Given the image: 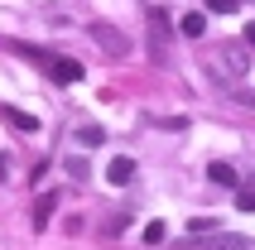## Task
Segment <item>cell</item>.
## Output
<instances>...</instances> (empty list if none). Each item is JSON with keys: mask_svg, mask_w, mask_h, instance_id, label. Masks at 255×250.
Masks as SVG:
<instances>
[{"mask_svg": "<svg viewBox=\"0 0 255 250\" xmlns=\"http://www.w3.org/2000/svg\"><path fill=\"white\" fill-rule=\"evenodd\" d=\"M0 116H10V125H19V130H39V116H29V111H14V106H5Z\"/></svg>", "mask_w": 255, "mask_h": 250, "instance_id": "obj_7", "label": "cell"}, {"mask_svg": "<svg viewBox=\"0 0 255 250\" xmlns=\"http://www.w3.org/2000/svg\"><path fill=\"white\" fill-rule=\"evenodd\" d=\"M92 34H97V39H101V48H111L116 58H126V39H121L116 29H106V24H92Z\"/></svg>", "mask_w": 255, "mask_h": 250, "instance_id": "obj_2", "label": "cell"}, {"mask_svg": "<svg viewBox=\"0 0 255 250\" xmlns=\"http://www.w3.org/2000/svg\"><path fill=\"white\" fill-rule=\"evenodd\" d=\"M77 139H82V144H101L106 135H101V125H82V130H77Z\"/></svg>", "mask_w": 255, "mask_h": 250, "instance_id": "obj_11", "label": "cell"}, {"mask_svg": "<svg viewBox=\"0 0 255 250\" xmlns=\"http://www.w3.org/2000/svg\"><path fill=\"white\" fill-rule=\"evenodd\" d=\"M207 250H246V236H207Z\"/></svg>", "mask_w": 255, "mask_h": 250, "instance_id": "obj_8", "label": "cell"}, {"mask_svg": "<svg viewBox=\"0 0 255 250\" xmlns=\"http://www.w3.org/2000/svg\"><path fill=\"white\" fill-rule=\"evenodd\" d=\"M53 202H58L53 193H43L39 202H34V231H43V226H48V217H53Z\"/></svg>", "mask_w": 255, "mask_h": 250, "instance_id": "obj_6", "label": "cell"}, {"mask_svg": "<svg viewBox=\"0 0 255 250\" xmlns=\"http://www.w3.org/2000/svg\"><path fill=\"white\" fill-rule=\"evenodd\" d=\"M68 173L72 178H87V159H68Z\"/></svg>", "mask_w": 255, "mask_h": 250, "instance_id": "obj_13", "label": "cell"}, {"mask_svg": "<svg viewBox=\"0 0 255 250\" xmlns=\"http://www.w3.org/2000/svg\"><path fill=\"white\" fill-rule=\"evenodd\" d=\"M246 43H251V48H255V24H246Z\"/></svg>", "mask_w": 255, "mask_h": 250, "instance_id": "obj_15", "label": "cell"}, {"mask_svg": "<svg viewBox=\"0 0 255 250\" xmlns=\"http://www.w3.org/2000/svg\"><path fill=\"white\" fill-rule=\"evenodd\" d=\"M43 68H48V77H53V82H77V77H82V63H77V58H58V53H43Z\"/></svg>", "mask_w": 255, "mask_h": 250, "instance_id": "obj_1", "label": "cell"}, {"mask_svg": "<svg viewBox=\"0 0 255 250\" xmlns=\"http://www.w3.org/2000/svg\"><path fill=\"white\" fill-rule=\"evenodd\" d=\"M0 178H5V159H0Z\"/></svg>", "mask_w": 255, "mask_h": 250, "instance_id": "obj_16", "label": "cell"}, {"mask_svg": "<svg viewBox=\"0 0 255 250\" xmlns=\"http://www.w3.org/2000/svg\"><path fill=\"white\" fill-rule=\"evenodd\" d=\"M236 207H241V212H255V193H241V197H236Z\"/></svg>", "mask_w": 255, "mask_h": 250, "instance_id": "obj_14", "label": "cell"}, {"mask_svg": "<svg viewBox=\"0 0 255 250\" xmlns=\"http://www.w3.org/2000/svg\"><path fill=\"white\" fill-rule=\"evenodd\" d=\"M207 178H212L217 188H236V168L222 164V159H212V164H207Z\"/></svg>", "mask_w": 255, "mask_h": 250, "instance_id": "obj_5", "label": "cell"}, {"mask_svg": "<svg viewBox=\"0 0 255 250\" xmlns=\"http://www.w3.org/2000/svg\"><path fill=\"white\" fill-rule=\"evenodd\" d=\"M188 231H193V236H207V231H217V226H212V222H207V217H198V222L188 226Z\"/></svg>", "mask_w": 255, "mask_h": 250, "instance_id": "obj_12", "label": "cell"}, {"mask_svg": "<svg viewBox=\"0 0 255 250\" xmlns=\"http://www.w3.org/2000/svg\"><path fill=\"white\" fill-rule=\"evenodd\" d=\"M106 178H111V183H130V178H135V159L116 154V159H111V168H106Z\"/></svg>", "mask_w": 255, "mask_h": 250, "instance_id": "obj_3", "label": "cell"}, {"mask_svg": "<svg viewBox=\"0 0 255 250\" xmlns=\"http://www.w3.org/2000/svg\"><path fill=\"white\" fill-rule=\"evenodd\" d=\"M140 236L149 241V246H159V241L169 236V226H164V222H149V226H144V231H140Z\"/></svg>", "mask_w": 255, "mask_h": 250, "instance_id": "obj_9", "label": "cell"}, {"mask_svg": "<svg viewBox=\"0 0 255 250\" xmlns=\"http://www.w3.org/2000/svg\"><path fill=\"white\" fill-rule=\"evenodd\" d=\"M202 29H207V14L202 10H193V14L178 19V34H183V39H202Z\"/></svg>", "mask_w": 255, "mask_h": 250, "instance_id": "obj_4", "label": "cell"}, {"mask_svg": "<svg viewBox=\"0 0 255 250\" xmlns=\"http://www.w3.org/2000/svg\"><path fill=\"white\" fill-rule=\"evenodd\" d=\"M241 10V0H207V14H231Z\"/></svg>", "mask_w": 255, "mask_h": 250, "instance_id": "obj_10", "label": "cell"}]
</instances>
